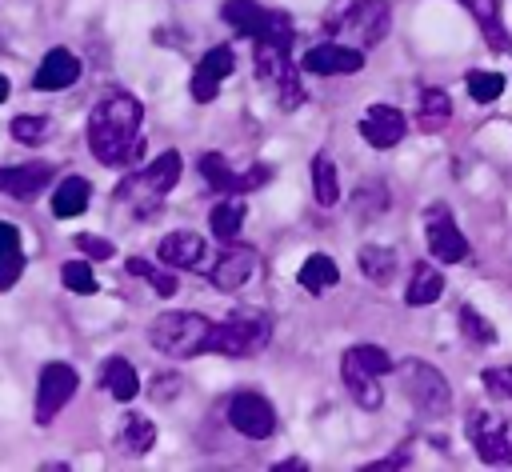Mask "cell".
I'll return each mask as SVG.
<instances>
[{"label": "cell", "mask_w": 512, "mask_h": 472, "mask_svg": "<svg viewBox=\"0 0 512 472\" xmlns=\"http://www.w3.org/2000/svg\"><path fill=\"white\" fill-rule=\"evenodd\" d=\"M144 104L132 92H108L88 112V148L108 168H128L144 152Z\"/></svg>", "instance_id": "obj_1"}, {"label": "cell", "mask_w": 512, "mask_h": 472, "mask_svg": "<svg viewBox=\"0 0 512 472\" xmlns=\"http://www.w3.org/2000/svg\"><path fill=\"white\" fill-rule=\"evenodd\" d=\"M268 340H272V320H268V312H260V308H236L232 316H224L220 324L208 328L204 352L240 360V356L264 352Z\"/></svg>", "instance_id": "obj_2"}, {"label": "cell", "mask_w": 512, "mask_h": 472, "mask_svg": "<svg viewBox=\"0 0 512 472\" xmlns=\"http://www.w3.org/2000/svg\"><path fill=\"white\" fill-rule=\"evenodd\" d=\"M180 172H184V160H180V152L176 148H168V152H160L148 168H140L136 176H128L124 184H120V200H128V208L140 216V220H148L160 204H164V196L176 188V180H180Z\"/></svg>", "instance_id": "obj_3"}, {"label": "cell", "mask_w": 512, "mask_h": 472, "mask_svg": "<svg viewBox=\"0 0 512 472\" xmlns=\"http://www.w3.org/2000/svg\"><path fill=\"white\" fill-rule=\"evenodd\" d=\"M252 68H256V80L276 96L280 108H300L304 104V84H300V64H292V52L288 44H276V40H252Z\"/></svg>", "instance_id": "obj_4"}, {"label": "cell", "mask_w": 512, "mask_h": 472, "mask_svg": "<svg viewBox=\"0 0 512 472\" xmlns=\"http://www.w3.org/2000/svg\"><path fill=\"white\" fill-rule=\"evenodd\" d=\"M396 380H400L408 404H412L420 416H428V420L448 416V408H452V388H448V380H444V372H440L436 364L408 356V360L396 364Z\"/></svg>", "instance_id": "obj_5"}, {"label": "cell", "mask_w": 512, "mask_h": 472, "mask_svg": "<svg viewBox=\"0 0 512 472\" xmlns=\"http://www.w3.org/2000/svg\"><path fill=\"white\" fill-rule=\"evenodd\" d=\"M208 328H212V320L200 312H160L148 328V344L172 360H188V356L204 352Z\"/></svg>", "instance_id": "obj_6"}, {"label": "cell", "mask_w": 512, "mask_h": 472, "mask_svg": "<svg viewBox=\"0 0 512 472\" xmlns=\"http://www.w3.org/2000/svg\"><path fill=\"white\" fill-rule=\"evenodd\" d=\"M392 28V8L388 0H348L332 20H328V32L344 36L348 44L356 48H372L388 36Z\"/></svg>", "instance_id": "obj_7"}, {"label": "cell", "mask_w": 512, "mask_h": 472, "mask_svg": "<svg viewBox=\"0 0 512 472\" xmlns=\"http://www.w3.org/2000/svg\"><path fill=\"white\" fill-rule=\"evenodd\" d=\"M220 16L248 40H276V44H288L292 48V16L288 12H276V8H264L256 0H224L220 4Z\"/></svg>", "instance_id": "obj_8"}, {"label": "cell", "mask_w": 512, "mask_h": 472, "mask_svg": "<svg viewBox=\"0 0 512 472\" xmlns=\"http://www.w3.org/2000/svg\"><path fill=\"white\" fill-rule=\"evenodd\" d=\"M464 432L484 464H512V416L476 408V412H468Z\"/></svg>", "instance_id": "obj_9"}, {"label": "cell", "mask_w": 512, "mask_h": 472, "mask_svg": "<svg viewBox=\"0 0 512 472\" xmlns=\"http://www.w3.org/2000/svg\"><path fill=\"white\" fill-rule=\"evenodd\" d=\"M424 236H428V252L440 264H464L468 260V236L460 232V224L452 220V212L444 204H432L424 212Z\"/></svg>", "instance_id": "obj_10"}, {"label": "cell", "mask_w": 512, "mask_h": 472, "mask_svg": "<svg viewBox=\"0 0 512 472\" xmlns=\"http://www.w3.org/2000/svg\"><path fill=\"white\" fill-rule=\"evenodd\" d=\"M228 424H232L244 440H268V436L276 432V408H272L268 396L244 388V392H236V396L228 400Z\"/></svg>", "instance_id": "obj_11"}, {"label": "cell", "mask_w": 512, "mask_h": 472, "mask_svg": "<svg viewBox=\"0 0 512 472\" xmlns=\"http://www.w3.org/2000/svg\"><path fill=\"white\" fill-rule=\"evenodd\" d=\"M260 268V256L252 244H240V240H224V252L216 256V264L208 268V280L216 292H240Z\"/></svg>", "instance_id": "obj_12"}, {"label": "cell", "mask_w": 512, "mask_h": 472, "mask_svg": "<svg viewBox=\"0 0 512 472\" xmlns=\"http://www.w3.org/2000/svg\"><path fill=\"white\" fill-rule=\"evenodd\" d=\"M76 368L72 364H44L40 368V384H36V424H52L56 412H64V404L76 396Z\"/></svg>", "instance_id": "obj_13"}, {"label": "cell", "mask_w": 512, "mask_h": 472, "mask_svg": "<svg viewBox=\"0 0 512 472\" xmlns=\"http://www.w3.org/2000/svg\"><path fill=\"white\" fill-rule=\"evenodd\" d=\"M300 68L312 72V76H352V72L364 68V48L340 44V40L312 44V48L300 56Z\"/></svg>", "instance_id": "obj_14"}, {"label": "cell", "mask_w": 512, "mask_h": 472, "mask_svg": "<svg viewBox=\"0 0 512 472\" xmlns=\"http://www.w3.org/2000/svg\"><path fill=\"white\" fill-rule=\"evenodd\" d=\"M232 72H236V56H232V48H228V44L208 48V52L200 56L192 80H188L192 100H196V104H212L216 92H220V84H224V76H232Z\"/></svg>", "instance_id": "obj_15"}, {"label": "cell", "mask_w": 512, "mask_h": 472, "mask_svg": "<svg viewBox=\"0 0 512 472\" xmlns=\"http://www.w3.org/2000/svg\"><path fill=\"white\" fill-rule=\"evenodd\" d=\"M360 136L372 144V148H396L404 136H408V120L400 108L392 104H372L364 116H360Z\"/></svg>", "instance_id": "obj_16"}, {"label": "cell", "mask_w": 512, "mask_h": 472, "mask_svg": "<svg viewBox=\"0 0 512 472\" xmlns=\"http://www.w3.org/2000/svg\"><path fill=\"white\" fill-rule=\"evenodd\" d=\"M204 252H208L204 236L200 232H188V228H176V232L160 236V244H156V260L160 264L188 268V272H200L204 268Z\"/></svg>", "instance_id": "obj_17"}, {"label": "cell", "mask_w": 512, "mask_h": 472, "mask_svg": "<svg viewBox=\"0 0 512 472\" xmlns=\"http://www.w3.org/2000/svg\"><path fill=\"white\" fill-rule=\"evenodd\" d=\"M76 80H80V60L68 48H48L40 68L32 72V88L36 92H60V88H68Z\"/></svg>", "instance_id": "obj_18"}, {"label": "cell", "mask_w": 512, "mask_h": 472, "mask_svg": "<svg viewBox=\"0 0 512 472\" xmlns=\"http://www.w3.org/2000/svg\"><path fill=\"white\" fill-rule=\"evenodd\" d=\"M52 180V164L32 160V164H16V168H0V192L16 196V200H36Z\"/></svg>", "instance_id": "obj_19"}, {"label": "cell", "mask_w": 512, "mask_h": 472, "mask_svg": "<svg viewBox=\"0 0 512 472\" xmlns=\"http://www.w3.org/2000/svg\"><path fill=\"white\" fill-rule=\"evenodd\" d=\"M340 376H344V388L352 392V400L364 408V412H376L384 404V380L360 364H352L348 356H340Z\"/></svg>", "instance_id": "obj_20"}, {"label": "cell", "mask_w": 512, "mask_h": 472, "mask_svg": "<svg viewBox=\"0 0 512 472\" xmlns=\"http://www.w3.org/2000/svg\"><path fill=\"white\" fill-rule=\"evenodd\" d=\"M440 292H444V276H440V268L416 260L412 272H408V284H404V304H408V308H424V304H436Z\"/></svg>", "instance_id": "obj_21"}, {"label": "cell", "mask_w": 512, "mask_h": 472, "mask_svg": "<svg viewBox=\"0 0 512 472\" xmlns=\"http://www.w3.org/2000/svg\"><path fill=\"white\" fill-rule=\"evenodd\" d=\"M244 216H248L244 192H224V200H220V204L212 208V216H208V228H212V236L224 244V240H236V236H240Z\"/></svg>", "instance_id": "obj_22"}, {"label": "cell", "mask_w": 512, "mask_h": 472, "mask_svg": "<svg viewBox=\"0 0 512 472\" xmlns=\"http://www.w3.org/2000/svg\"><path fill=\"white\" fill-rule=\"evenodd\" d=\"M452 120V96L436 84H428L420 96H416V128L420 132H440L444 124Z\"/></svg>", "instance_id": "obj_23"}, {"label": "cell", "mask_w": 512, "mask_h": 472, "mask_svg": "<svg viewBox=\"0 0 512 472\" xmlns=\"http://www.w3.org/2000/svg\"><path fill=\"white\" fill-rule=\"evenodd\" d=\"M116 444H120V452H128V456H144V452H152V444H156V424H152L144 412H124L120 432H116Z\"/></svg>", "instance_id": "obj_24"}, {"label": "cell", "mask_w": 512, "mask_h": 472, "mask_svg": "<svg viewBox=\"0 0 512 472\" xmlns=\"http://www.w3.org/2000/svg\"><path fill=\"white\" fill-rule=\"evenodd\" d=\"M88 200H92V184H88L84 176H64V180L52 188V212H56L60 220L80 216V212L88 208Z\"/></svg>", "instance_id": "obj_25"}, {"label": "cell", "mask_w": 512, "mask_h": 472, "mask_svg": "<svg viewBox=\"0 0 512 472\" xmlns=\"http://www.w3.org/2000/svg\"><path fill=\"white\" fill-rule=\"evenodd\" d=\"M296 280L304 284V292H308V296H320V292H328V288H336V284H340V268H336V260H332V256L312 252V256L300 264Z\"/></svg>", "instance_id": "obj_26"}, {"label": "cell", "mask_w": 512, "mask_h": 472, "mask_svg": "<svg viewBox=\"0 0 512 472\" xmlns=\"http://www.w3.org/2000/svg\"><path fill=\"white\" fill-rule=\"evenodd\" d=\"M100 384H104V388L112 392V400H120V404H128V400L140 392V376H136L132 360H124V356L104 360V368H100Z\"/></svg>", "instance_id": "obj_27"}, {"label": "cell", "mask_w": 512, "mask_h": 472, "mask_svg": "<svg viewBox=\"0 0 512 472\" xmlns=\"http://www.w3.org/2000/svg\"><path fill=\"white\" fill-rule=\"evenodd\" d=\"M196 168H200V176L208 180V188H216L220 196H224V192H248L244 172H232V168H228V160H224L220 152H204Z\"/></svg>", "instance_id": "obj_28"}, {"label": "cell", "mask_w": 512, "mask_h": 472, "mask_svg": "<svg viewBox=\"0 0 512 472\" xmlns=\"http://www.w3.org/2000/svg\"><path fill=\"white\" fill-rule=\"evenodd\" d=\"M308 172H312V196H316V204L320 208H332L340 200V176H336L332 156L328 152H316L312 164H308Z\"/></svg>", "instance_id": "obj_29"}, {"label": "cell", "mask_w": 512, "mask_h": 472, "mask_svg": "<svg viewBox=\"0 0 512 472\" xmlns=\"http://www.w3.org/2000/svg\"><path fill=\"white\" fill-rule=\"evenodd\" d=\"M24 272V248L20 232L12 224H0V292H8Z\"/></svg>", "instance_id": "obj_30"}, {"label": "cell", "mask_w": 512, "mask_h": 472, "mask_svg": "<svg viewBox=\"0 0 512 472\" xmlns=\"http://www.w3.org/2000/svg\"><path fill=\"white\" fill-rule=\"evenodd\" d=\"M356 260H360V272H364L372 284H388V280L396 276V268H400L396 252H392V248H384V244H364Z\"/></svg>", "instance_id": "obj_31"}, {"label": "cell", "mask_w": 512, "mask_h": 472, "mask_svg": "<svg viewBox=\"0 0 512 472\" xmlns=\"http://www.w3.org/2000/svg\"><path fill=\"white\" fill-rule=\"evenodd\" d=\"M460 4L472 12V20L480 24V32L492 48H508V36H504V24H500V0H460Z\"/></svg>", "instance_id": "obj_32"}, {"label": "cell", "mask_w": 512, "mask_h": 472, "mask_svg": "<svg viewBox=\"0 0 512 472\" xmlns=\"http://www.w3.org/2000/svg\"><path fill=\"white\" fill-rule=\"evenodd\" d=\"M388 204H392V196H388V184H380V180H368L364 188H356V200H352V208H356L360 220L380 216Z\"/></svg>", "instance_id": "obj_33"}, {"label": "cell", "mask_w": 512, "mask_h": 472, "mask_svg": "<svg viewBox=\"0 0 512 472\" xmlns=\"http://www.w3.org/2000/svg\"><path fill=\"white\" fill-rule=\"evenodd\" d=\"M460 332H464V340H472V344H496V328H492V320L484 316V312H476L472 304H460Z\"/></svg>", "instance_id": "obj_34"}, {"label": "cell", "mask_w": 512, "mask_h": 472, "mask_svg": "<svg viewBox=\"0 0 512 472\" xmlns=\"http://www.w3.org/2000/svg\"><path fill=\"white\" fill-rule=\"evenodd\" d=\"M464 84H468V96H472L476 104H492V100L504 92V76H500V72H488V68H472V72L464 76Z\"/></svg>", "instance_id": "obj_35"}, {"label": "cell", "mask_w": 512, "mask_h": 472, "mask_svg": "<svg viewBox=\"0 0 512 472\" xmlns=\"http://www.w3.org/2000/svg\"><path fill=\"white\" fill-rule=\"evenodd\" d=\"M344 356L352 360V364H360V368H368V372H376V376H388L396 364H392V356L380 348V344H352V348H344Z\"/></svg>", "instance_id": "obj_36"}, {"label": "cell", "mask_w": 512, "mask_h": 472, "mask_svg": "<svg viewBox=\"0 0 512 472\" xmlns=\"http://www.w3.org/2000/svg\"><path fill=\"white\" fill-rule=\"evenodd\" d=\"M48 136H52V120H48V116H16V120H12V140H16V144L36 148V144H44Z\"/></svg>", "instance_id": "obj_37"}, {"label": "cell", "mask_w": 512, "mask_h": 472, "mask_svg": "<svg viewBox=\"0 0 512 472\" xmlns=\"http://www.w3.org/2000/svg\"><path fill=\"white\" fill-rule=\"evenodd\" d=\"M124 268H128L132 276H144V280L152 284V292H156V296H176V288H180L172 272H160V268H152L148 260H128Z\"/></svg>", "instance_id": "obj_38"}, {"label": "cell", "mask_w": 512, "mask_h": 472, "mask_svg": "<svg viewBox=\"0 0 512 472\" xmlns=\"http://www.w3.org/2000/svg\"><path fill=\"white\" fill-rule=\"evenodd\" d=\"M60 280H64L68 292H80V296H92L96 292V276H92V268L84 260H68L60 268Z\"/></svg>", "instance_id": "obj_39"}, {"label": "cell", "mask_w": 512, "mask_h": 472, "mask_svg": "<svg viewBox=\"0 0 512 472\" xmlns=\"http://www.w3.org/2000/svg\"><path fill=\"white\" fill-rule=\"evenodd\" d=\"M484 388L500 400H512V364H500V368H484Z\"/></svg>", "instance_id": "obj_40"}, {"label": "cell", "mask_w": 512, "mask_h": 472, "mask_svg": "<svg viewBox=\"0 0 512 472\" xmlns=\"http://www.w3.org/2000/svg\"><path fill=\"white\" fill-rule=\"evenodd\" d=\"M72 244H76V248H80L88 260H112V252H116V248H112V240H104V236H92V232H80Z\"/></svg>", "instance_id": "obj_41"}, {"label": "cell", "mask_w": 512, "mask_h": 472, "mask_svg": "<svg viewBox=\"0 0 512 472\" xmlns=\"http://www.w3.org/2000/svg\"><path fill=\"white\" fill-rule=\"evenodd\" d=\"M180 388H184V384H180V376H176V372H156V376H152V384H148V396L164 404V400L180 396Z\"/></svg>", "instance_id": "obj_42"}, {"label": "cell", "mask_w": 512, "mask_h": 472, "mask_svg": "<svg viewBox=\"0 0 512 472\" xmlns=\"http://www.w3.org/2000/svg\"><path fill=\"white\" fill-rule=\"evenodd\" d=\"M400 464H408V448H400V452H392V456H384V460H372L368 468H400Z\"/></svg>", "instance_id": "obj_43"}, {"label": "cell", "mask_w": 512, "mask_h": 472, "mask_svg": "<svg viewBox=\"0 0 512 472\" xmlns=\"http://www.w3.org/2000/svg\"><path fill=\"white\" fill-rule=\"evenodd\" d=\"M288 468H308V464H304V460H280V464H276V472H288Z\"/></svg>", "instance_id": "obj_44"}, {"label": "cell", "mask_w": 512, "mask_h": 472, "mask_svg": "<svg viewBox=\"0 0 512 472\" xmlns=\"http://www.w3.org/2000/svg\"><path fill=\"white\" fill-rule=\"evenodd\" d=\"M8 100V76H0V104Z\"/></svg>", "instance_id": "obj_45"}]
</instances>
